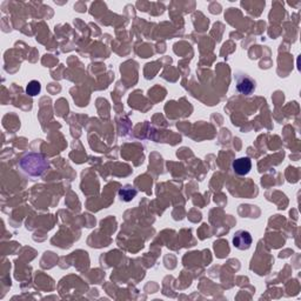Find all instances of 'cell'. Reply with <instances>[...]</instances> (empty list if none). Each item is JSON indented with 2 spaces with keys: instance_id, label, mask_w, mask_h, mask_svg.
I'll return each instance as SVG.
<instances>
[{
  "instance_id": "1",
  "label": "cell",
  "mask_w": 301,
  "mask_h": 301,
  "mask_svg": "<svg viewBox=\"0 0 301 301\" xmlns=\"http://www.w3.org/2000/svg\"><path fill=\"white\" fill-rule=\"evenodd\" d=\"M24 173L31 177H40L47 170L48 163L40 153H29L19 163Z\"/></svg>"
},
{
  "instance_id": "2",
  "label": "cell",
  "mask_w": 301,
  "mask_h": 301,
  "mask_svg": "<svg viewBox=\"0 0 301 301\" xmlns=\"http://www.w3.org/2000/svg\"><path fill=\"white\" fill-rule=\"evenodd\" d=\"M234 80H236L237 91L240 94H244V96H251L255 91V87H257L255 80L251 78L246 73L237 72L234 74Z\"/></svg>"
},
{
  "instance_id": "3",
  "label": "cell",
  "mask_w": 301,
  "mask_h": 301,
  "mask_svg": "<svg viewBox=\"0 0 301 301\" xmlns=\"http://www.w3.org/2000/svg\"><path fill=\"white\" fill-rule=\"evenodd\" d=\"M253 243L251 233L248 231L240 230L237 231L233 236V246L240 251H247L250 250Z\"/></svg>"
},
{
  "instance_id": "4",
  "label": "cell",
  "mask_w": 301,
  "mask_h": 301,
  "mask_svg": "<svg viewBox=\"0 0 301 301\" xmlns=\"http://www.w3.org/2000/svg\"><path fill=\"white\" fill-rule=\"evenodd\" d=\"M232 167H233L234 173L238 174V176H240V177H244V176H247V174L251 172L252 162L250 158L244 157V158H239V159L234 160L232 164Z\"/></svg>"
},
{
  "instance_id": "5",
  "label": "cell",
  "mask_w": 301,
  "mask_h": 301,
  "mask_svg": "<svg viewBox=\"0 0 301 301\" xmlns=\"http://www.w3.org/2000/svg\"><path fill=\"white\" fill-rule=\"evenodd\" d=\"M136 193H138V191H136L132 185H126V186H124L119 191V198H120L122 201L129 202L135 198Z\"/></svg>"
},
{
  "instance_id": "6",
  "label": "cell",
  "mask_w": 301,
  "mask_h": 301,
  "mask_svg": "<svg viewBox=\"0 0 301 301\" xmlns=\"http://www.w3.org/2000/svg\"><path fill=\"white\" fill-rule=\"evenodd\" d=\"M41 91V85L38 80H32V82L29 83V85L26 86V93L31 97H36L40 93Z\"/></svg>"
}]
</instances>
